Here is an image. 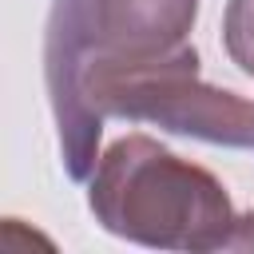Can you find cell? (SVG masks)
Here are the masks:
<instances>
[{"mask_svg": "<svg viewBox=\"0 0 254 254\" xmlns=\"http://www.w3.org/2000/svg\"><path fill=\"white\" fill-rule=\"evenodd\" d=\"M226 250H254V210H250V214H238Z\"/></svg>", "mask_w": 254, "mask_h": 254, "instance_id": "obj_6", "label": "cell"}, {"mask_svg": "<svg viewBox=\"0 0 254 254\" xmlns=\"http://www.w3.org/2000/svg\"><path fill=\"white\" fill-rule=\"evenodd\" d=\"M222 48L230 64L254 79V0H226L222 12Z\"/></svg>", "mask_w": 254, "mask_h": 254, "instance_id": "obj_5", "label": "cell"}, {"mask_svg": "<svg viewBox=\"0 0 254 254\" xmlns=\"http://www.w3.org/2000/svg\"><path fill=\"white\" fill-rule=\"evenodd\" d=\"M99 52V0H52L44 32V83L60 131V155L75 183L99 163L103 115L91 107L83 79Z\"/></svg>", "mask_w": 254, "mask_h": 254, "instance_id": "obj_3", "label": "cell"}, {"mask_svg": "<svg viewBox=\"0 0 254 254\" xmlns=\"http://www.w3.org/2000/svg\"><path fill=\"white\" fill-rule=\"evenodd\" d=\"M87 206L107 234L151 250H226L238 222L226 187L151 135H123L99 155Z\"/></svg>", "mask_w": 254, "mask_h": 254, "instance_id": "obj_1", "label": "cell"}, {"mask_svg": "<svg viewBox=\"0 0 254 254\" xmlns=\"http://www.w3.org/2000/svg\"><path fill=\"white\" fill-rule=\"evenodd\" d=\"M83 91L103 119L151 123L214 147H254V103L238 91L206 83L190 44L139 60L99 56L87 67Z\"/></svg>", "mask_w": 254, "mask_h": 254, "instance_id": "obj_2", "label": "cell"}, {"mask_svg": "<svg viewBox=\"0 0 254 254\" xmlns=\"http://www.w3.org/2000/svg\"><path fill=\"white\" fill-rule=\"evenodd\" d=\"M198 0H99V56H159L190 44ZM91 60V64H95Z\"/></svg>", "mask_w": 254, "mask_h": 254, "instance_id": "obj_4", "label": "cell"}]
</instances>
